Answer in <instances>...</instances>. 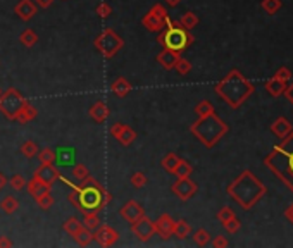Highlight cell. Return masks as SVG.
<instances>
[{
	"label": "cell",
	"instance_id": "d6a6232c",
	"mask_svg": "<svg viewBox=\"0 0 293 248\" xmlns=\"http://www.w3.org/2000/svg\"><path fill=\"white\" fill-rule=\"evenodd\" d=\"M212 112H216V110H214V105H212L209 100H202V102H198L197 105H195V114H197L198 117H205Z\"/></svg>",
	"mask_w": 293,
	"mask_h": 248
},
{
	"label": "cell",
	"instance_id": "f35d334b",
	"mask_svg": "<svg viewBox=\"0 0 293 248\" xmlns=\"http://www.w3.org/2000/svg\"><path fill=\"white\" fill-rule=\"evenodd\" d=\"M175 69H176V73H178V74L186 76V74L191 71V62L188 59H184V57L179 55V59L176 60V64H175Z\"/></svg>",
	"mask_w": 293,
	"mask_h": 248
},
{
	"label": "cell",
	"instance_id": "484cf974",
	"mask_svg": "<svg viewBox=\"0 0 293 248\" xmlns=\"http://www.w3.org/2000/svg\"><path fill=\"white\" fill-rule=\"evenodd\" d=\"M73 238H74V242L78 243L79 247H88L90 243L93 242V231H92V229H88V228H85V226H81V228H79V231L76 233Z\"/></svg>",
	"mask_w": 293,
	"mask_h": 248
},
{
	"label": "cell",
	"instance_id": "4fadbf2b",
	"mask_svg": "<svg viewBox=\"0 0 293 248\" xmlns=\"http://www.w3.org/2000/svg\"><path fill=\"white\" fill-rule=\"evenodd\" d=\"M93 240L100 247H112L119 242V233L114 228L107 224H100L97 229H93Z\"/></svg>",
	"mask_w": 293,
	"mask_h": 248
},
{
	"label": "cell",
	"instance_id": "3957f363",
	"mask_svg": "<svg viewBox=\"0 0 293 248\" xmlns=\"http://www.w3.org/2000/svg\"><path fill=\"white\" fill-rule=\"evenodd\" d=\"M228 195L245 208H252L266 195V186L259 178H255L250 171H243L230 186H228Z\"/></svg>",
	"mask_w": 293,
	"mask_h": 248
},
{
	"label": "cell",
	"instance_id": "44dd1931",
	"mask_svg": "<svg viewBox=\"0 0 293 248\" xmlns=\"http://www.w3.org/2000/svg\"><path fill=\"white\" fill-rule=\"evenodd\" d=\"M179 55H181V53H176L169 49H162V52H159V55H157V62L168 71L175 69V64H176V60L179 59Z\"/></svg>",
	"mask_w": 293,
	"mask_h": 248
},
{
	"label": "cell",
	"instance_id": "c3c4849f",
	"mask_svg": "<svg viewBox=\"0 0 293 248\" xmlns=\"http://www.w3.org/2000/svg\"><path fill=\"white\" fill-rule=\"evenodd\" d=\"M274 78H278V80L288 83L293 78V74H292V71L288 69V67H280V69L276 71V74H274Z\"/></svg>",
	"mask_w": 293,
	"mask_h": 248
},
{
	"label": "cell",
	"instance_id": "9c48e42d",
	"mask_svg": "<svg viewBox=\"0 0 293 248\" xmlns=\"http://www.w3.org/2000/svg\"><path fill=\"white\" fill-rule=\"evenodd\" d=\"M168 21H169L168 10H166V7L162 5V3H155L145 16L142 17L143 28L152 31V33H159V31L168 24Z\"/></svg>",
	"mask_w": 293,
	"mask_h": 248
},
{
	"label": "cell",
	"instance_id": "cb8c5ba5",
	"mask_svg": "<svg viewBox=\"0 0 293 248\" xmlns=\"http://www.w3.org/2000/svg\"><path fill=\"white\" fill-rule=\"evenodd\" d=\"M74 157H76V150L71 147H60L56 150V160L60 165H71L74 164Z\"/></svg>",
	"mask_w": 293,
	"mask_h": 248
},
{
	"label": "cell",
	"instance_id": "83f0119b",
	"mask_svg": "<svg viewBox=\"0 0 293 248\" xmlns=\"http://www.w3.org/2000/svg\"><path fill=\"white\" fill-rule=\"evenodd\" d=\"M190 233H191V226L188 224L184 219H181V221H175V233H173V235H175L176 238L184 240L190 236Z\"/></svg>",
	"mask_w": 293,
	"mask_h": 248
},
{
	"label": "cell",
	"instance_id": "f907efd6",
	"mask_svg": "<svg viewBox=\"0 0 293 248\" xmlns=\"http://www.w3.org/2000/svg\"><path fill=\"white\" fill-rule=\"evenodd\" d=\"M35 3H37L40 9H49V7L54 3V0H35Z\"/></svg>",
	"mask_w": 293,
	"mask_h": 248
},
{
	"label": "cell",
	"instance_id": "7bdbcfd3",
	"mask_svg": "<svg viewBox=\"0 0 293 248\" xmlns=\"http://www.w3.org/2000/svg\"><path fill=\"white\" fill-rule=\"evenodd\" d=\"M223 226H224V229H226L230 235H233V233H236L238 229L241 228V222H240V219L234 215V217H231L230 221H226V222H223Z\"/></svg>",
	"mask_w": 293,
	"mask_h": 248
},
{
	"label": "cell",
	"instance_id": "7c38bea8",
	"mask_svg": "<svg viewBox=\"0 0 293 248\" xmlns=\"http://www.w3.org/2000/svg\"><path fill=\"white\" fill-rule=\"evenodd\" d=\"M109 133H111V136H114V138L117 140V142L121 143L122 147H129L136 140L135 129H133L131 126L122 124V123L112 124L109 128Z\"/></svg>",
	"mask_w": 293,
	"mask_h": 248
},
{
	"label": "cell",
	"instance_id": "8992f818",
	"mask_svg": "<svg viewBox=\"0 0 293 248\" xmlns=\"http://www.w3.org/2000/svg\"><path fill=\"white\" fill-rule=\"evenodd\" d=\"M193 42L195 38L190 33V30L183 28L179 21H173L171 17H169L168 24L159 31L157 37V43H161L162 49H169L176 53L184 52Z\"/></svg>",
	"mask_w": 293,
	"mask_h": 248
},
{
	"label": "cell",
	"instance_id": "8fae6325",
	"mask_svg": "<svg viewBox=\"0 0 293 248\" xmlns=\"http://www.w3.org/2000/svg\"><path fill=\"white\" fill-rule=\"evenodd\" d=\"M197 190H198L197 183L191 181L190 176H188V178H178L171 186V192L175 193L181 202H188V200L197 193Z\"/></svg>",
	"mask_w": 293,
	"mask_h": 248
},
{
	"label": "cell",
	"instance_id": "e0dca14e",
	"mask_svg": "<svg viewBox=\"0 0 293 248\" xmlns=\"http://www.w3.org/2000/svg\"><path fill=\"white\" fill-rule=\"evenodd\" d=\"M38 5L35 3V0H19L14 7V14L19 17L21 21H30L37 16Z\"/></svg>",
	"mask_w": 293,
	"mask_h": 248
},
{
	"label": "cell",
	"instance_id": "603a6c76",
	"mask_svg": "<svg viewBox=\"0 0 293 248\" xmlns=\"http://www.w3.org/2000/svg\"><path fill=\"white\" fill-rule=\"evenodd\" d=\"M131 90H133V86H131V83H129L126 78H122V76H119V78H116L114 81H112V85H111V92L114 93V95H117V97H126V95H129L131 93Z\"/></svg>",
	"mask_w": 293,
	"mask_h": 248
},
{
	"label": "cell",
	"instance_id": "8d00e7d4",
	"mask_svg": "<svg viewBox=\"0 0 293 248\" xmlns=\"http://www.w3.org/2000/svg\"><path fill=\"white\" fill-rule=\"evenodd\" d=\"M40 164H54L56 162V150L50 149V147H47V149L40 150V152L37 153Z\"/></svg>",
	"mask_w": 293,
	"mask_h": 248
},
{
	"label": "cell",
	"instance_id": "ac0fdd59",
	"mask_svg": "<svg viewBox=\"0 0 293 248\" xmlns=\"http://www.w3.org/2000/svg\"><path fill=\"white\" fill-rule=\"evenodd\" d=\"M26 188H28V193H30L35 200H37L38 197L47 195V193L52 192V186L47 185V183H43V181H40V179L35 178V176L26 183Z\"/></svg>",
	"mask_w": 293,
	"mask_h": 248
},
{
	"label": "cell",
	"instance_id": "db71d44e",
	"mask_svg": "<svg viewBox=\"0 0 293 248\" xmlns=\"http://www.w3.org/2000/svg\"><path fill=\"white\" fill-rule=\"evenodd\" d=\"M285 217H287L288 221H290L292 224H293V203L287 208V210H285Z\"/></svg>",
	"mask_w": 293,
	"mask_h": 248
},
{
	"label": "cell",
	"instance_id": "1f68e13d",
	"mask_svg": "<svg viewBox=\"0 0 293 248\" xmlns=\"http://www.w3.org/2000/svg\"><path fill=\"white\" fill-rule=\"evenodd\" d=\"M85 215V219H83V226L88 229H97L102 222H100V217H99V212H88V214H83Z\"/></svg>",
	"mask_w": 293,
	"mask_h": 248
},
{
	"label": "cell",
	"instance_id": "277c9868",
	"mask_svg": "<svg viewBox=\"0 0 293 248\" xmlns=\"http://www.w3.org/2000/svg\"><path fill=\"white\" fill-rule=\"evenodd\" d=\"M264 164L293 192V129L271 153H267Z\"/></svg>",
	"mask_w": 293,
	"mask_h": 248
},
{
	"label": "cell",
	"instance_id": "7dc6e473",
	"mask_svg": "<svg viewBox=\"0 0 293 248\" xmlns=\"http://www.w3.org/2000/svg\"><path fill=\"white\" fill-rule=\"evenodd\" d=\"M231 217H234V212H233V208L231 207H223L218 212V221L219 222H226V221H230Z\"/></svg>",
	"mask_w": 293,
	"mask_h": 248
},
{
	"label": "cell",
	"instance_id": "ba28073f",
	"mask_svg": "<svg viewBox=\"0 0 293 248\" xmlns=\"http://www.w3.org/2000/svg\"><path fill=\"white\" fill-rule=\"evenodd\" d=\"M24 103H26V99L23 97V93L14 88V86H10V88H7L0 95V112L9 121H16L17 112H19Z\"/></svg>",
	"mask_w": 293,
	"mask_h": 248
},
{
	"label": "cell",
	"instance_id": "7402d4cb",
	"mask_svg": "<svg viewBox=\"0 0 293 248\" xmlns=\"http://www.w3.org/2000/svg\"><path fill=\"white\" fill-rule=\"evenodd\" d=\"M37 116H38V109L35 105H31V103L26 100V103H24V105L21 107L19 112H17L16 121L19 124H26V123H30V121L37 119Z\"/></svg>",
	"mask_w": 293,
	"mask_h": 248
},
{
	"label": "cell",
	"instance_id": "6da1fadb",
	"mask_svg": "<svg viewBox=\"0 0 293 248\" xmlns=\"http://www.w3.org/2000/svg\"><path fill=\"white\" fill-rule=\"evenodd\" d=\"M59 179L69 188L67 200H69L81 214L100 212L102 208H106V205L112 198L111 193L104 188V185H100V183L97 181L95 178H92V176H86V178L81 179L78 185L67 181L62 174L59 176Z\"/></svg>",
	"mask_w": 293,
	"mask_h": 248
},
{
	"label": "cell",
	"instance_id": "2e32d148",
	"mask_svg": "<svg viewBox=\"0 0 293 248\" xmlns=\"http://www.w3.org/2000/svg\"><path fill=\"white\" fill-rule=\"evenodd\" d=\"M33 176L35 178H38L40 181H43V183H47V185L52 186L54 183L59 179L60 171L54 164H40V167H37V171H35Z\"/></svg>",
	"mask_w": 293,
	"mask_h": 248
},
{
	"label": "cell",
	"instance_id": "11a10c76",
	"mask_svg": "<svg viewBox=\"0 0 293 248\" xmlns=\"http://www.w3.org/2000/svg\"><path fill=\"white\" fill-rule=\"evenodd\" d=\"M5 185H7V178H5V174H3V172H0V190H2Z\"/></svg>",
	"mask_w": 293,
	"mask_h": 248
},
{
	"label": "cell",
	"instance_id": "ffe728a7",
	"mask_svg": "<svg viewBox=\"0 0 293 248\" xmlns=\"http://www.w3.org/2000/svg\"><path fill=\"white\" fill-rule=\"evenodd\" d=\"M292 129H293V126L287 117H278V119L271 124V131H273L280 140L287 138V136L292 133Z\"/></svg>",
	"mask_w": 293,
	"mask_h": 248
},
{
	"label": "cell",
	"instance_id": "74e56055",
	"mask_svg": "<svg viewBox=\"0 0 293 248\" xmlns=\"http://www.w3.org/2000/svg\"><path fill=\"white\" fill-rule=\"evenodd\" d=\"M193 242H195V245H198V247H205L211 242V235H209L207 229H198L193 235Z\"/></svg>",
	"mask_w": 293,
	"mask_h": 248
},
{
	"label": "cell",
	"instance_id": "e575fe53",
	"mask_svg": "<svg viewBox=\"0 0 293 248\" xmlns=\"http://www.w3.org/2000/svg\"><path fill=\"white\" fill-rule=\"evenodd\" d=\"M81 226H83V222L79 221L78 217H69V219H67L66 222H64L62 229H64V231H66V233H67V235H69V236H74L76 233L79 231V228H81Z\"/></svg>",
	"mask_w": 293,
	"mask_h": 248
},
{
	"label": "cell",
	"instance_id": "f546056e",
	"mask_svg": "<svg viewBox=\"0 0 293 248\" xmlns=\"http://www.w3.org/2000/svg\"><path fill=\"white\" fill-rule=\"evenodd\" d=\"M0 208H2L3 212H5L7 215H12L14 212L19 208V200L17 198H14V197H5V198L0 202Z\"/></svg>",
	"mask_w": 293,
	"mask_h": 248
},
{
	"label": "cell",
	"instance_id": "836d02e7",
	"mask_svg": "<svg viewBox=\"0 0 293 248\" xmlns=\"http://www.w3.org/2000/svg\"><path fill=\"white\" fill-rule=\"evenodd\" d=\"M191 172H193L191 164L181 159V160H179V164L176 165V169H175V172H173V174H175L176 178H188V176H191Z\"/></svg>",
	"mask_w": 293,
	"mask_h": 248
},
{
	"label": "cell",
	"instance_id": "f6af8a7d",
	"mask_svg": "<svg viewBox=\"0 0 293 248\" xmlns=\"http://www.w3.org/2000/svg\"><path fill=\"white\" fill-rule=\"evenodd\" d=\"M37 205H38V208H42V210H49V208L54 205L52 195H50V193H47V195L38 197V198H37Z\"/></svg>",
	"mask_w": 293,
	"mask_h": 248
},
{
	"label": "cell",
	"instance_id": "5b68a950",
	"mask_svg": "<svg viewBox=\"0 0 293 248\" xmlns=\"http://www.w3.org/2000/svg\"><path fill=\"white\" fill-rule=\"evenodd\" d=\"M228 124L218 116L216 112L209 114L205 117H198L193 124L190 126V133L207 149L216 147V143L228 133Z\"/></svg>",
	"mask_w": 293,
	"mask_h": 248
},
{
	"label": "cell",
	"instance_id": "681fc988",
	"mask_svg": "<svg viewBox=\"0 0 293 248\" xmlns=\"http://www.w3.org/2000/svg\"><path fill=\"white\" fill-rule=\"evenodd\" d=\"M212 247L214 248H226L228 247V240L224 238V236H216L214 240H212Z\"/></svg>",
	"mask_w": 293,
	"mask_h": 248
},
{
	"label": "cell",
	"instance_id": "f1b7e54d",
	"mask_svg": "<svg viewBox=\"0 0 293 248\" xmlns=\"http://www.w3.org/2000/svg\"><path fill=\"white\" fill-rule=\"evenodd\" d=\"M179 157L176 155V153H168V155L164 157V159L161 160V165H162V169H164L166 172H169V174H173L175 172V169H176V165L179 164Z\"/></svg>",
	"mask_w": 293,
	"mask_h": 248
},
{
	"label": "cell",
	"instance_id": "30bf717a",
	"mask_svg": "<svg viewBox=\"0 0 293 248\" xmlns=\"http://www.w3.org/2000/svg\"><path fill=\"white\" fill-rule=\"evenodd\" d=\"M131 231H133V235L136 236V240H138L140 243L150 242V240L154 238V235H155L154 221H152V219H148L147 215H142L138 221H135L131 224Z\"/></svg>",
	"mask_w": 293,
	"mask_h": 248
},
{
	"label": "cell",
	"instance_id": "4dcf8cb0",
	"mask_svg": "<svg viewBox=\"0 0 293 248\" xmlns=\"http://www.w3.org/2000/svg\"><path fill=\"white\" fill-rule=\"evenodd\" d=\"M19 152L23 153L26 159H33V157H37V153L40 152L38 145L35 142H31V140H28V142H24L23 145H21Z\"/></svg>",
	"mask_w": 293,
	"mask_h": 248
},
{
	"label": "cell",
	"instance_id": "4316f807",
	"mask_svg": "<svg viewBox=\"0 0 293 248\" xmlns=\"http://www.w3.org/2000/svg\"><path fill=\"white\" fill-rule=\"evenodd\" d=\"M19 43H23L24 47L31 49V47H35L38 43V35L35 33V30H31V28H26V30H24L23 33L19 35Z\"/></svg>",
	"mask_w": 293,
	"mask_h": 248
},
{
	"label": "cell",
	"instance_id": "d6986e66",
	"mask_svg": "<svg viewBox=\"0 0 293 248\" xmlns=\"http://www.w3.org/2000/svg\"><path fill=\"white\" fill-rule=\"evenodd\" d=\"M111 110L109 107H107V103L104 102V100H99V102H95L92 107H90V117H92L95 123L99 124H104L107 121V117H109Z\"/></svg>",
	"mask_w": 293,
	"mask_h": 248
},
{
	"label": "cell",
	"instance_id": "bcb514c9",
	"mask_svg": "<svg viewBox=\"0 0 293 248\" xmlns=\"http://www.w3.org/2000/svg\"><path fill=\"white\" fill-rule=\"evenodd\" d=\"M95 12H97V16H100L102 19H107L109 16H112V7L109 5V3L102 2V3H99V5H97Z\"/></svg>",
	"mask_w": 293,
	"mask_h": 248
},
{
	"label": "cell",
	"instance_id": "5bb4252c",
	"mask_svg": "<svg viewBox=\"0 0 293 248\" xmlns=\"http://www.w3.org/2000/svg\"><path fill=\"white\" fill-rule=\"evenodd\" d=\"M119 215H121L126 222H131L133 224V222L138 221L142 215H145V210H143V207L140 205L136 200H129V202H126L124 205L119 208Z\"/></svg>",
	"mask_w": 293,
	"mask_h": 248
},
{
	"label": "cell",
	"instance_id": "ee69618b",
	"mask_svg": "<svg viewBox=\"0 0 293 248\" xmlns=\"http://www.w3.org/2000/svg\"><path fill=\"white\" fill-rule=\"evenodd\" d=\"M73 176L78 179V181H81V179H85L86 176H90V171L85 164H74L73 165Z\"/></svg>",
	"mask_w": 293,
	"mask_h": 248
},
{
	"label": "cell",
	"instance_id": "d4e9b609",
	"mask_svg": "<svg viewBox=\"0 0 293 248\" xmlns=\"http://www.w3.org/2000/svg\"><path fill=\"white\" fill-rule=\"evenodd\" d=\"M287 86H288L287 81H281V80H278V78H271V80L266 83V90L271 97H281L285 93V90H287Z\"/></svg>",
	"mask_w": 293,
	"mask_h": 248
},
{
	"label": "cell",
	"instance_id": "52a82bcc",
	"mask_svg": "<svg viewBox=\"0 0 293 248\" xmlns=\"http://www.w3.org/2000/svg\"><path fill=\"white\" fill-rule=\"evenodd\" d=\"M93 45H95V49L99 50L104 59H112V57L122 49L124 43H122V38L119 37L112 28H106V30L95 38Z\"/></svg>",
	"mask_w": 293,
	"mask_h": 248
},
{
	"label": "cell",
	"instance_id": "60d3db41",
	"mask_svg": "<svg viewBox=\"0 0 293 248\" xmlns=\"http://www.w3.org/2000/svg\"><path fill=\"white\" fill-rule=\"evenodd\" d=\"M7 183L10 185V188L16 190V192H21L23 188H26V179H24L23 174H14L10 179H7Z\"/></svg>",
	"mask_w": 293,
	"mask_h": 248
},
{
	"label": "cell",
	"instance_id": "ab89813d",
	"mask_svg": "<svg viewBox=\"0 0 293 248\" xmlns=\"http://www.w3.org/2000/svg\"><path fill=\"white\" fill-rule=\"evenodd\" d=\"M129 181H131V185L135 186V188H138V190H140V188H143V186H147L148 178H147L145 172L138 171V172H133L131 178H129Z\"/></svg>",
	"mask_w": 293,
	"mask_h": 248
},
{
	"label": "cell",
	"instance_id": "9f6ffc18",
	"mask_svg": "<svg viewBox=\"0 0 293 248\" xmlns=\"http://www.w3.org/2000/svg\"><path fill=\"white\" fill-rule=\"evenodd\" d=\"M164 2H168V5H169V7H176L179 2H181V0H164Z\"/></svg>",
	"mask_w": 293,
	"mask_h": 248
},
{
	"label": "cell",
	"instance_id": "d590c367",
	"mask_svg": "<svg viewBox=\"0 0 293 248\" xmlns=\"http://www.w3.org/2000/svg\"><path fill=\"white\" fill-rule=\"evenodd\" d=\"M179 23H181L183 28H186V30H193L195 26L198 24V16L195 12H184L181 16V19H179Z\"/></svg>",
	"mask_w": 293,
	"mask_h": 248
},
{
	"label": "cell",
	"instance_id": "b9f144b4",
	"mask_svg": "<svg viewBox=\"0 0 293 248\" xmlns=\"http://www.w3.org/2000/svg\"><path fill=\"white\" fill-rule=\"evenodd\" d=\"M283 7V3H281V0H262V9L266 10L267 14H276L278 10Z\"/></svg>",
	"mask_w": 293,
	"mask_h": 248
},
{
	"label": "cell",
	"instance_id": "7a4b0ae2",
	"mask_svg": "<svg viewBox=\"0 0 293 248\" xmlns=\"http://www.w3.org/2000/svg\"><path fill=\"white\" fill-rule=\"evenodd\" d=\"M254 90H255L254 83L247 80L238 69H231L230 74H226L214 86V92L218 93L231 109H238L254 93Z\"/></svg>",
	"mask_w": 293,
	"mask_h": 248
},
{
	"label": "cell",
	"instance_id": "6f0895ef",
	"mask_svg": "<svg viewBox=\"0 0 293 248\" xmlns=\"http://www.w3.org/2000/svg\"><path fill=\"white\" fill-rule=\"evenodd\" d=\"M0 95H2V90H0Z\"/></svg>",
	"mask_w": 293,
	"mask_h": 248
},
{
	"label": "cell",
	"instance_id": "9a60e30c",
	"mask_svg": "<svg viewBox=\"0 0 293 248\" xmlns=\"http://www.w3.org/2000/svg\"><path fill=\"white\" fill-rule=\"evenodd\" d=\"M154 226H155V235H159L162 240L171 238L173 233H175V219L169 214L159 215L157 221H154Z\"/></svg>",
	"mask_w": 293,
	"mask_h": 248
},
{
	"label": "cell",
	"instance_id": "816d5d0a",
	"mask_svg": "<svg viewBox=\"0 0 293 248\" xmlns=\"http://www.w3.org/2000/svg\"><path fill=\"white\" fill-rule=\"evenodd\" d=\"M10 247H12V242L7 236H0V248H10Z\"/></svg>",
	"mask_w": 293,
	"mask_h": 248
},
{
	"label": "cell",
	"instance_id": "f5cc1de1",
	"mask_svg": "<svg viewBox=\"0 0 293 248\" xmlns=\"http://www.w3.org/2000/svg\"><path fill=\"white\" fill-rule=\"evenodd\" d=\"M283 95L287 97V99L290 100V102L293 103V83H292V85H288V86H287V90H285Z\"/></svg>",
	"mask_w": 293,
	"mask_h": 248
}]
</instances>
